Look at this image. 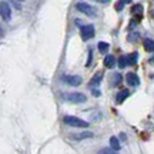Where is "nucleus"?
Here are the masks:
<instances>
[{
  "label": "nucleus",
  "mask_w": 154,
  "mask_h": 154,
  "mask_svg": "<svg viewBox=\"0 0 154 154\" xmlns=\"http://www.w3.org/2000/svg\"><path fill=\"white\" fill-rule=\"evenodd\" d=\"M0 14H2V19L5 22H9L11 19V10L7 2H2V5H0Z\"/></svg>",
  "instance_id": "5"
},
{
  "label": "nucleus",
  "mask_w": 154,
  "mask_h": 154,
  "mask_svg": "<svg viewBox=\"0 0 154 154\" xmlns=\"http://www.w3.org/2000/svg\"><path fill=\"white\" fill-rule=\"evenodd\" d=\"M128 96H130V91H128L127 88H124V90H121L120 93L117 94V99H116V101L120 104V103H123V101H124V100H126Z\"/></svg>",
  "instance_id": "8"
},
{
  "label": "nucleus",
  "mask_w": 154,
  "mask_h": 154,
  "mask_svg": "<svg viewBox=\"0 0 154 154\" xmlns=\"http://www.w3.org/2000/svg\"><path fill=\"white\" fill-rule=\"evenodd\" d=\"M61 80L66 83V84H69V86H80L83 82V79L80 76H69V74L63 76Z\"/></svg>",
  "instance_id": "6"
},
{
  "label": "nucleus",
  "mask_w": 154,
  "mask_h": 154,
  "mask_svg": "<svg viewBox=\"0 0 154 154\" xmlns=\"http://www.w3.org/2000/svg\"><path fill=\"white\" fill-rule=\"evenodd\" d=\"M97 154H119V151L111 149V147H104V149H100Z\"/></svg>",
  "instance_id": "16"
},
{
  "label": "nucleus",
  "mask_w": 154,
  "mask_h": 154,
  "mask_svg": "<svg viewBox=\"0 0 154 154\" xmlns=\"http://www.w3.org/2000/svg\"><path fill=\"white\" fill-rule=\"evenodd\" d=\"M76 9L79 11L84 13V14H86V16H88V17H96V16H97V11H96V9H94L93 6L87 5V3H84V2L77 3V5H76Z\"/></svg>",
  "instance_id": "3"
},
{
  "label": "nucleus",
  "mask_w": 154,
  "mask_h": 154,
  "mask_svg": "<svg viewBox=\"0 0 154 154\" xmlns=\"http://www.w3.org/2000/svg\"><path fill=\"white\" fill-rule=\"evenodd\" d=\"M150 63H151V64H154V57H151V59H150Z\"/></svg>",
  "instance_id": "25"
},
{
  "label": "nucleus",
  "mask_w": 154,
  "mask_h": 154,
  "mask_svg": "<svg viewBox=\"0 0 154 154\" xmlns=\"http://www.w3.org/2000/svg\"><path fill=\"white\" fill-rule=\"evenodd\" d=\"M131 13L133 14H137L138 17L141 16V13H143V6L141 5H134L131 7Z\"/></svg>",
  "instance_id": "17"
},
{
  "label": "nucleus",
  "mask_w": 154,
  "mask_h": 154,
  "mask_svg": "<svg viewBox=\"0 0 154 154\" xmlns=\"http://www.w3.org/2000/svg\"><path fill=\"white\" fill-rule=\"evenodd\" d=\"M121 80H123V77H121V74L120 73H116L114 76H113V86H119V84H120L121 83Z\"/></svg>",
  "instance_id": "18"
},
{
  "label": "nucleus",
  "mask_w": 154,
  "mask_h": 154,
  "mask_svg": "<svg viewBox=\"0 0 154 154\" xmlns=\"http://www.w3.org/2000/svg\"><path fill=\"white\" fill-rule=\"evenodd\" d=\"M11 3H13V6H14V7H16L17 10H20V9H22V6L19 5V3H17L16 0H11Z\"/></svg>",
  "instance_id": "23"
},
{
  "label": "nucleus",
  "mask_w": 154,
  "mask_h": 154,
  "mask_svg": "<svg viewBox=\"0 0 154 154\" xmlns=\"http://www.w3.org/2000/svg\"><path fill=\"white\" fill-rule=\"evenodd\" d=\"M127 59H128V64H136V63H137V59H138V53H136V51H134V53H133V54H130Z\"/></svg>",
  "instance_id": "19"
},
{
  "label": "nucleus",
  "mask_w": 154,
  "mask_h": 154,
  "mask_svg": "<svg viewBox=\"0 0 154 154\" xmlns=\"http://www.w3.org/2000/svg\"><path fill=\"white\" fill-rule=\"evenodd\" d=\"M80 34H82L83 40H88V38L94 37V26L93 24H86L80 27Z\"/></svg>",
  "instance_id": "4"
},
{
  "label": "nucleus",
  "mask_w": 154,
  "mask_h": 154,
  "mask_svg": "<svg viewBox=\"0 0 154 154\" xmlns=\"http://www.w3.org/2000/svg\"><path fill=\"white\" fill-rule=\"evenodd\" d=\"M17 2H24V0H17Z\"/></svg>",
  "instance_id": "26"
},
{
  "label": "nucleus",
  "mask_w": 154,
  "mask_h": 154,
  "mask_svg": "<svg viewBox=\"0 0 154 154\" xmlns=\"http://www.w3.org/2000/svg\"><path fill=\"white\" fill-rule=\"evenodd\" d=\"M90 137H93V133H90V131H84L82 134L72 136V138H74V140H83V138H90Z\"/></svg>",
  "instance_id": "13"
},
{
  "label": "nucleus",
  "mask_w": 154,
  "mask_h": 154,
  "mask_svg": "<svg viewBox=\"0 0 154 154\" xmlns=\"http://www.w3.org/2000/svg\"><path fill=\"white\" fill-rule=\"evenodd\" d=\"M124 3H130V0H119V2H117V5H116V10H117V11L123 10Z\"/></svg>",
  "instance_id": "20"
},
{
  "label": "nucleus",
  "mask_w": 154,
  "mask_h": 154,
  "mask_svg": "<svg viewBox=\"0 0 154 154\" xmlns=\"http://www.w3.org/2000/svg\"><path fill=\"white\" fill-rule=\"evenodd\" d=\"M110 147H111V149H114V150H117V151H119V150H120V147H121L119 138L114 137V136H113V137H110Z\"/></svg>",
  "instance_id": "12"
},
{
  "label": "nucleus",
  "mask_w": 154,
  "mask_h": 154,
  "mask_svg": "<svg viewBox=\"0 0 154 154\" xmlns=\"http://www.w3.org/2000/svg\"><path fill=\"white\" fill-rule=\"evenodd\" d=\"M144 49H146V51L153 53L154 51V40H151V38H144Z\"/></svg>",
  "instance_id": "11"
},
{
  "label": "nucleus",
  "mask_w": 154,
  "mask_h": 154,
  "mask_svg": "<svg viewBox=\"0 0 154 154\" xmlns=\"http://www.w3.org/2000/svg\"><path fill=\"white\" fill-rule=\"evenodd\" d=\"M94 2H99V3H109V2H110V0H94Z\"/></svg>",
  "instance_id": "24"
},
{
  "label": "nucleus",
  "mask_w": 154,
  "mask_h": 154,
  "mask_svg": "<svg viewBox=\"0 0 154 154\" xmlns=\"http://www.w3.org/2000/svg\"><path fill=\"white\" fill-rule=\"evenodd\" d=\"M63 121L70 127H79V128H87L88 127L87 121L82 120V119H79V117H74V116H64V117H63Z\"/></svg>",
  "instance_id": "1"
},
{
  "label": "nucleus",
  "mask_w": 154,
  "mask_h": 154,
  "mask_svg": "<svg viewBox=\"0 0 154 154\" xmlns=\"http://www.w3.org/2000/svg\"><path fill=\"white\" fill-rule=\"evenodd\" d=\"M153 17H154V14H153Z\"/></svg>",
  "instance_id": "27"
},
{
  "label": "nucleus",
  "mask_w": 154,
  "mask_h": 154,
  "mask_svg": "<svg viewBox=\"0 0 154 154\" xmlns=\"http://www.w3.org/2000/svg\"><path fill=\"white\" fill-rule=\"evenodd\" d=\"M101 77H103V73H96L94 74V77L90 80V83H88V86L93 88V87H96V86H99V83H100V80H101Z\"/></svg>",
  "instance_id": "10"
},
{
  "label": "nucleus",
  "mask_w": 154,
  "mask_h": 154,
  "mask_svg": "<svg viewBox=\"0 0 154 154\" xmlns=\"http://www.w3.org/2000/svg\"><path fill=\"white\" fill-rule=\"evenodd\" d=\"M104 66L107 67V69H113V67L116 66V57L114 56H106L104 57Z\"/></svg>",
  "instance_id": "9"
},
{
  "label": "nucleus",
  "mask_w": 154,
  "mask_h": 154,
  "mask_svg": "<svg viewBox=\"0 0 154 154\" xmlns=\"http://www.w3.org/2000/svg\"><path fill=\"white\" fill-rule=\"evenodd\" d=\"M117 66L120 67V69H124V67H127V66H128V59H127L126 56H121V57H119Z\"/></svg>",
  "instance_id": "14"
},
{
  "label": "nucleus",
  "mask_w": 154,
  "mask_h": 154,
  "mask_svg": "<svg viewBox=\"0 0 154 154\" xmlns=\"http://www.w3.org/2000/svg\"><path fill=\"white\" fill-rule=\"evenodd\" d=\"M91 93H93L94 97H99L100 94H101V93H100V90H97V88H93V91H91Z\"/></svg>",
  "instance_id": "22"
},
{
  "label": "nucleus",
  "mask_w": 154,
  "mask_h": 154,
  "mask_svg": "<svg viewBox=\"0 0 154 154\" xmlns=\"http://www.w3.org/2000/svg\"><path fill=\"white\" fill-rule=\"evenodd\" d=\"M109 43H106V42H99V44H97V49H99L100 53H107L109 51Z\"/></svg>",
  "instance_id": "15"
},
{
  "label": "nucleus",
  "mask_w": 154,
  "mask_h": 154,
  "mask_svg": "<svg viewBox=\"0 0 154 154\" xmlns=\"http://www.w3.org/2000/svg\"><path fill=\"white\" fill-rule=\"evenodd\" d=\"M91 59H93V51L91 50H88V60H87V63H86V66H90L91 64Z\"/></svg>",
  "instance_id": "21"
},
{
  "label": "nucleus",
  "mask_w": 154,
  "mask_h": 154,
  "mask_svg": "<svg viewBox=\"0 0 154 154\" xmlns=\"http://www.w3.org/2000/svg\"><path fill=\"white\" fill-rule=\"evenodd\" d=\"M63 100H66V101H69V103H76V104H79V103H84L86 100H87V97H86V94L83 93H63Z\"/></svg>",
  "instance_id": "2"
},
{
  "label": "nucleus",
  "mask_w": 154,
  "mask_h": 154,
  "mask_svg": "<svg viewBox=\"0 0 154 154\" xmlns=\"http://www.w3.org/2000/svg\"><path fill=\"white\" fill-rule=\"evenodd\" d=\"M126 80H127V84L131 86V87H137L140 84V79H138V76L136 73H127Z\"/></svg>",
  "instance_id": "7"
}]
</instances>
